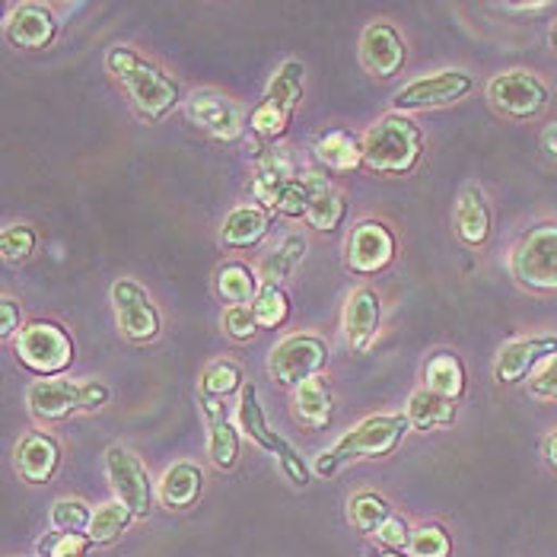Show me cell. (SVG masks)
Masks as SVG:
<instances>
[{"instance_id": "cell-1", "label": "cell", "mask_w": 557, "mask_h": 557, "mask_svg": "<svg viewBox=\"0 0 557 557\" xmlns=\"http://www.w3.org/2000/svg\"><path fill=\"white\" fill-rule=\"evenodd\" d=\"M106 67L109 74L125 86L134 112L147 122L157 125L170 115L172 109L182 102V89L172 81L166 71H160L157 64H150L147 58H140L131 45H115L106 54Z\"/></svg>"}, {"instance_id": "cell-2", "label": "cell", "mask_w": 557, "mask_h": 557, "mask_svg": "<svg viewBox=\"0 0 557 557\" xmlns=\"http://www.w3.org/2000/svg\"><path fill=\"white\" fill-rule=\"evenodd\" d=\"M411 430V421L405 414H376L360 421L354 430H347L342 440L325 449L315 459V474L332 478L342 466L354 462V459H383L388 453H395V446L405 440V433Z\"/></svg>"}, {"instance_id": "cell-3", "label": "cell", "mask_w": 557, "mask_h": 557, "mask_svg": "<svg viewBox=\"0 0 557 557\" xmlns=\"http://www.w3.org/2000/svg\"><path fill=\"white\" fill-rule=\"evenodd\" d=\"M424 157V134L408 119L392 112L363 137V166L380 175H408Z\"/></svg>"}, {"instance_id": "cell-4", "label": "cell", "mask_w": 557, "mask_h": 557, "mask_svg": "<svg viewBox=\"0 0 557 557\" xmlns=\"http://www.w3.org/2000/svg\"><path fill=\"white\" fill-rule=\"evenodd\" d=\"M112 392L106 383H71V380H39L26 392V408L39 424H61L74 414H92L106 408Z\"/></svg>"}, {"instance_id": "cell-5", "label": "cell", "mask_w": 557, "mask_h": 557, "mask_svg": "<svg viewBox=\"0 0 557 557\" xmlns=\"http://www.w3.org/2000/svg\"><path fill=\"white\" fill-rule=\"evenodd\" d=\"M510 274L513 281L539 297L557 294V220L525 230L510 249Z\"/></svg>"}, {"instance_id": "cell-6", "label": "cell", "mask_w": 557, "mask_h": 557, "mask_svg": "<svg viewBox=\"0 0 557 557\" xmlns=\"http://www.w3.org/2000/svg\"><path fill=\"white\" fill-rule=\"evenodd\" d=\"M302 77H306V67L300 61H284L268 81L261 102L249 112V128L256 131L261 140H281L287 134L290 119L302 102Z\"/></svg>"}, {"instance_id": "cell-7", "label": "cell", "mask_w": 557, "mask_h": 557, "mask_svg": "<svg viewBox=\"0 0 557 557\" xmlns=\"http://www.w3.org/2000/svg\"><path fill=\"white\" fill-rule=\"evenodd\" d=\"M13 354L20 367H26L39 380H54L71 370L74 363V342L71 335L48 319L29 322L16 338H13Z\"/></svg>"}, {"instance_id": "cell-8", "label": "cell", "mask_w": 557, "mask_h": 557, "mask_svg": "<svg viewBox=\"0 0 557 557\" xmlns=\"http://www.w3.org/2000/svg\"><path fill=\"white\" fill-rule=\"evenodd\" d=\"M487 99L510 122H535L548 109L552 89L532 71H504L487 84Z\"/></svg>"}, {"instance_id": "cell-9", "label": "cell", "mask_w": 557, "mask_h": 557, "mask_svg": "<svg viewBox=\"0 0 557 557\" xmlns=\"http://www.w3.org/2000/svg\"><path fill=\"white\" fill-rule=\"evenodd\" d=\"M239 428L246 430V436L258 443L264 453H271L277 462H281V469L284 474L297 484V487H306L309 484V469H306V462L300 459V453L281 436V433H274L271 424H268V418H264V408H261V401H258V388L252 383H246V388L239 392Z\"/></svg>"}, {"instance_id": "cell-10", "label": "cell", "mask_w": 557, "mask_h": 557, "mask_svg": "<svg viewBox=\"0 0 557 557\" xmlns=\"http://www.w3.org/2000/svg\"><path fill=\"white\" fill-rule=\"evenodd\" d=\"M329 363V344L319 335H290L274 344L268 357V373L281 388H300L306 380L319 376Z\"/></svg>"}, {"instance_id": "cell-11", "label": "cell", "mask_w": 557, "mask_h": 557, "mask_svg": "<svg viewBox=\"0 0 557 557\" xmlns=\"http://www.w3.org/2000/svg\"><path fill=\"white\" fill-rule=\"evenodd\" d=\"M112 309H115V322L119 332L131 344H150L160 338L163 332V315L157 309L153 297L131 277H122L112 284Z\"/></svg>"}, {"instance_id": "cell-12", "label": "cell", "mask_w": 557, "mask_h": 557, "mask_svg": "<svg viewBox=\"0 0 557 557\" xmlns=\"http://www.w3.org/2000/svg\"><path fill=\"white\" fill-rule=\"evenodd\" d=\"M474 89L472 74L466 71H436L428 77H418L411 84H405L392 106L398 115H408V112H428V109H443V106H453L459 99H466Z\"/></svg>"}, {"instance_id": "cell-13", "label": "cell", "mask_w": 557, "mask_h": 557, "mask_svg": "<svg viewBox=\"0 0 557 557\" xmlns=\"http://www.w3.org/2000/svg\"><path fill=\"white\" fill-rule=\"evenodd\" d=\"M106 478L115 491V500L128 507L134 519H147L153 510V481L144 469V462L131 453L128 446L115 443L106 449Z\"/></svg>"}, {"instance_id": "cell-14", "label": "cell", "mask_w": 557, "mask_h": 557, "mask_svg": "<svg viewBox=\"0 0 557 557\" xmlns=\"http://www.w3.org/2000/svg\"><path fill=\"white\" fill-rule=\"evenodd\" d=\"M185 115L201 134L223 140V144L239 140L246 131V119H243L239 106L216 89H195L185 99Z\"/></svg>"}, {"instance_id": "cell-15", "label": "cell", "mask_w": 557, "mask_h": 557, "mask_svg": "<svg viewBox=\"0 0 557 557\" xmlns=\"http://www.w3.org/2000/svg\"><path fill=\"white\" fill-rule=\"evenodd\" d=\"M395 258V233L383 220H360L344 246V264L354 274H380Z\"/></svg>"}, {"instance_id": "cell-16", "label": "cell", "mask_w": 557, "mask_h": 557, "mask_svg": "<svg viewBox=\"0 0 557 557\" xmlns=\"http://www.w3.org/2000/svg\"><path fill=\"white\" fill-rule=\"evenodd\" d=\"M557 354V335H529V338H513L497 350L494 360V380L500 386H516L525 376H532L545 360Z\"/></svg>"}, {"instance_id": "cell-17", "label": "cell", "mask_w": 557, "mask_h": 557, "mask_svg": "<svg viewBox=\"0 0 557 557\" xmlns=\"http://www.w3.org/2000/svg\"><path fill=\"white\" fill-rule=\"evenodd\" d=\"M252 163H256V172H252V198L258 201L261 211L274 214L281 208V198L284 191L294 185L297 178V166L294 160L277 150V147H256L252 153Z\"/></svg>"}, {"instance_id": "cell-18", "label": "cell", "mask_w": 557, "mask_h": 557, "mask_svg": "<svg viewBox=\"0 0 557 557\" xmlns=\"http://www.w3.org/2000/svg\"><path fill=\"white\" fill-rule=\"evenodd\" d=\"M58 16H54V7L39 3V0H23L10 10L7 23H3V33H7V42L16 45V48H26V51H39L58 39Z\"/></svg>"}, {"instance_id": "cell-19", "label": "cell", "mask_w": 557, "mask_h": 557, "mask_svg": "<svg viewBox=\"0 0 557 557\" xmlns=\"http://www.w3.org/2000/svg\"><path fill=\"white\" fill-rule=\"evenodd\" d=\"M408 61V45L401 39V33L392 26V23H370L360 36V64L367 74L386 81V77H395Z\"/></svg>"}, {"instance_id": "cell-20", "label": "cell", "mask_w": 557, "mask_h": 557, "mask_svg": "<svg viewBox=\"0 0 557 557\" xmlns=\"http://www.w3.org/2000/svg\"><path fill=\"white\" fill-rule=\"evenodd\" d=\"M380 322H383L380 294L370 287H357L344 302V338L354 354H367L373 347L380 335Z\"/></svg>"}, {"instance_id": "cell-21", "label": "cell", "mask_w": 557, "mask_h": 557, "mask_svg": "<svg viewBox=\"0 0 557 557\" xmlns=\"http://www.w3.org/2000/svg\"><path fill=\"white\" fill-rule=\"evenodd\" d=\"M61 443L45 433V430H33L26 436H20L16 449H13V466L23 481L29 484H48L54 472L61 469Z\"/></svg>"}, {"instance_id": "cell-22", "label": "cell", "mask_w": 557, "mask_h": 557, "mask_svg": "<svg viewBox=\"0 0 557 557\" xmlns=\"http://www.w3.org/2000/svg\"><path fill=\"white\" fill-rule=\"evenodd\" d=\"M453 226L456 236L469 246V249H481L491 239L494 230V214H491V201L484 195V188L478 182L462 185L456 208H453Z\"/></svg>"}, {"instance_id": "cell-23", "label": "cell", "mask_w": 557, "mask_h": 557, "mask_svg": "<svg viewBox=\"0 0 557 557\" xmlns=\"http://www.w3.org/2000/svg\"><path fill=\"white\" fill-rule=\"evenodd\" d=\"M205 424H208V456L220 472H233L239 466V430L233 428L230 405L216 398H201Z\"/></svg>"}, {"instance_id": "cell-24", "label": "cell", "mask_w": 557, "mask_h": 557, "mask_svg": "<svg viewBox=\"0 0 557 557\" xmlns=\"http://www.w3.org/2000/svg\"><path fill=\"white\" fill-rule=\"evenodd\" d=\"M335 414V395L332 383L319 373L306 380L300 388H294V418L306 430H325Z\"/></svg>"}, {"instance_id": "cell-25", "label": "cell", "mask_w": 557, "mask_h": 557, "mask_svg": "<svg viewBox=\"0 0 557 557\" xmlns=\"http://www.w3.org/2000/svg\"><path fill=\"white\" fill-rule=\"evenodd\" d=\"M268 230H271V214L261 211L258 205H246L226 214L220 226V243L226 249H256L268 236Z\"/></svg>"}, {"instance_id": "cell-26", "label": "cell", "mask_w": 557, "mask_h": 557, "mask_svg": "<svg viewBox=\"0 0 557 557\" xmlns=\"http://www.w3.org/2000/svg\"><path fill=\"white\" fill-rule=\"evenodd\" d=\"M205 491V472L195 462H175L160 478V500L170 510H188Z\"/></svg>"}, {"instance_id": "cell-27", "label": "cell", "mask_w": 557, "mask_h": 557, "mask_svg": "<svg viewBox=\"0 0 557 557\" xmlns=\"http://www.w3.org/2000/svg\"><path fill=\"white\" fill-rule=\"evenodd\" d=\"M216 297L226 306H252L261 294V274L246 261H226L216 268Z\"/></svg>"}, {"instance_id": "cell-28", "label": "cell", "mask_w": 557, "mask_h": 557, "mask_svg": "<svg viewBox=\"0 0 557 557\" xmlns=\"http://www.w3.org/2000/svg\"><path fill=\"white\" fill-rule=\"evenodd\" d=\"M456 401L453 398H443L436 392H430L428 386L418 388L411 398H408V408H405V418L411 421V428L418 430H440L453 428L456 424Z\"/></svg>"}, {"instance_id": "cell-29", "label": "cell", "mask_w": 557, "mask_h": 557, "mask_svg": "<svg viewBox=\"0 0 557 557\" xmlns=\"http://www.w3.org/2000/svg\"><path fill=\"white\" fill-rule=\"evenodd\" d=\"M424 380H428L430 392H436L443 398H453V401H459L466 395V386H469L466 363L453 350H440V354L430 357Z\"/></svg>"}, {"instance_id": "cell-30", "label": "cell", "mask_w": 557, "mask_h": 557, "mask_svg": "<svg viewBox=\"0 0 557 557\" xmlns=\"http://www.w3.org/2000/svg\"><path fill=\"white\" fill-rule=\"evenodd\" d=\"M315 157L335 172H354L363 163V144L350 134V131H325L319 140H315Z\"/></svg>"}, {"instance_id": "cell-31", "label": "cell", "mask_w": 557, "mask_h": 557, "mask_svg": "<svg viewBox=\"0 0 557 557\" xmlns=\"http://www.w3.org/2000/svg\"><path fill=\"white\" fill-rule=\"evenodd\" d=\"M302 256H306V239H302L300 233L284 236V243L258 264L261 284H264V287H281V284L297 271V264L302 261Z\"/></svg>"}, {"instance_id": "cell-32", "label": "cell", "mask_w": 557, "mask_h": 557, "mask_svg": "<svg viewBox=\"0 0 557 557\" xmlns=\"http://www.w3.org/2000/svg\"><path fill=\"white\" fill-rule=\"evenodd\" d=\"M325 191H332V182L325 178V175H319V172H302L294 178V185L284 191V198H281V208H277V214L290 216V220H297L309 214V208L325 195Z\"/></svg>"}, {"instance_id": "cell-33", "label": "cell", "mask_w": 557, "mask_h": 557, "mask_svg": "<svg viewBox=\"0 0 557 557\" xmlns=\"http://www.w3.org/2000/svg\"><path fill=\"white\" fill-rule=\"evenodd\" d=\"M131 513L128 507L122 504V500H112V504H106V507H99L96 513H92V522H89V539H92V545H112V542H119L125 532H128Z\"/></svg>"}, {"instance_id": "cell-34", "label": "cell", "mask_w": 557, "mask_h": 557, "mask_svg": "<svg viewBox=\"0 0 557 557\" xmlns=\"http://www.w3.org/2000/svg\"><path fill=\"white\" fill-rule=\"evenodd\" d=\"M392 516V507L386 504V497L373 494V491H360L350 504H347V519L357 532L376 535V529Z\"/></svg>"}, {"instance_id": "cell-35", "label": "cell", "mask_w": 557, "mask_h": 557, "mask_svg": "<svg viewBox=\"0 0 557 557\" xmlns=\"http://www.w3.org/2000/svg\"><path fill=\"white\" fill-rule=\"evenodd\" d=\"M243 388H246V373L233 360H216V363L208 367V373L201 376V398L226 401L233 392H243Z\"/></svg>"}, {"instance_id": "cell-36", "label": "cell", "mask_w": 557, "mask_h": 557, "mask_svg": "<svg viewBox=\"0 0 557 557\" xmlns=\"http://www.w3.org/2000/svg\"><path fill=\"white\" fill-rule=\"evenodd\" d=\"M39 249V230L29 223H7L0 230V256L7 264H20L36 256Z\"/></svg>"}, {"instance_id": "cell-37", "label": "cell", "mask_w": 557, "mask_h": 557, "mask_svg": "<svg viewBox=\"0 0 557 557\" xmlns=\"http://www.w3.org/2000/svg\"><path fill=\"white\" fill-rule=\"evenodd\" d=\"M258 329H281L290 319V297L284 287H261L258 300L252 302Z\"/></svg>"}, {"instance_id": "cell-38", "label": "cell", "mask_w": 557, "mask_h": 557, "mask_svg": "<svg viewBox=\"0 0 557 557\" xmlns=\"http://www.w3.org/2000/svg\"><path fill=\"white\" fill-rule=\"evenodd\" d=\"M48 522H51L54 532H89L92 510L86 507L84 500H77V497H61V500L51 504Z\"/></svg>"}, {"instance_id": "cell-39", "label": "cell", "mask_w": 557, "mask_h": 557, "mask_svg": "<svg viewBox=\"0 0 557 557\" xmlns=\"http://www.w3.org/2000/svg\"><path fill=\"white\" fill-rule=\"evenodd\" d=\"M344 216H347V201H344L342 191L332 188V191H325V195L309 208L306 223H309L312 230H319V233H335L344 223Z\"/></svg>"}, {"instance_id": "cell-40", "label": "cell", "mask_w": 557, "mask_h": 557, "mask_svg": "<svg viewBox=\"0 0 557 557\" xmlns=\"http://www.w3.org/2000/svg\"><path fill=\"white\" fill-rule=\"evenodd\" d=\"M453 555V539L443 525L428 522L418 525L411 532V545H408V557H449Z\"/></svg>"}, {"instance_id": "cell-41", "label": "cell", "mask_w": 557, "mask_h": 557, "mask_svg": "<svg viewBox=\"0 0 557 557\" xmlns=\"http://www.w3.org/2000/svg\"><path fill=\"white\" fill-rule=\"evenodd\" d=\"M92 548V539L86 532H48L39 542L42 557H86Z\"/></svg>"}, {"instance_id": "cell-42", "label": "cell", "mask_w": 557, "mask_h": 557, "mask_svg": "<svg viewBox=\"0 0 557 557\" xmlns=\"http://www.w3.org/2000/svg\"><path fill=\"white\" fill-rule=\"evenodd\" d=\"M223 332L233 342H252L258 332H261L252 306H226L223 309Z\"/></svg>"}, {"instance_id": "cell-43", "label": "cell", "mask_w": 557, "mask_h": 557, "mask_svg": "<svg viewBox=\"0 0 557 557\" xmlns=\"http://www.w3.org/2000/svg\"><path fill=\"white\" fill-rule=\"evenodd\" d=\"M411 532H414V529H411V525H408V522H405L401 516L392 513L386 522H383V525L376 529V542H380L383 548H388V552H405V555H408V545H411Z\"/></svg>"}, {"instance_id": "cell-44", "label": "cell", "mask_w": 557, "mask_h": 557, "mask_svg": "<svg viewBox=\"0 0 557 557\" xmlns=\"http://www.w3.org/2000/svg\"><path fill=\"white\" fill-rule=\"evenodd\" d=\"M529 395L539 401H557V354L529 376Z\"/></svg>"}, {"instance_id": "cell-45", "label": "cell", "mask_w": 557, "mask_h": 557, "mask_svg": "<svg viewBox=\"0 0 557 557\" xmlns=\"http://www.w3.org/2000/svg\"><path fill=\"white\" fill-rule=\"evenodd\" d=\"M23 329H26V325H23V309H20V302L13 300V297H3V300H0V335H3V338H16Z\"/></svg>"}, {"instance_id": "cell-46", "label": "cell", "mask_w": 557, "mask_h": 557, "mask_svg": "<svg viewBox=\"0 0 557 557\" xmlns=\"http://www.w3.org/2000/svg\"><path fill=\"white\" fill-rule=\"evenodd\" d=\"M539 147H542V157L557 166V122L542 128V134H539Z\"/></svg>"}, {"instance_id": "cell-47", "label": "cell", "mask_w": 557, "mask_h": 557, "mask_svg": "<svg viewBox=\"0 0 557 557\" xmlns=\"http://www.w3.org/2000/svg\"><path fill=\"white\" fill-rule=\"evenodd\" d=\"M497 10H504V13H548V10H555V3H548V0H535V3H500Z\"/></svg>"}, {"instance_id": "cell-48", "label": "cell", "mask_w": 557, "mask_h": 557, "mask_svg": "<svg viewBox=\"0 0 557 557\" xmlns=\"http://www.w3.org/2000/svg\"><path fill=\"white\" fill-rule=\"evenodd\" d=\"M542 456H545V462H548V469L557 472V430H552L548 436H545V446H542Z\"/></svg>"}, {"instance_id": "cell-49", "label": "cell", "mask_w": 557, "mask_h": 557, "mask_svg": "<svg viewBox=\"0 0 557 557\" xmlns=\"http://www.w3.org/2000/svg\"><path fill=\"white\" fill-rule=\"evenodd\" d=\"M548 42H552V48L557 51V20L552 23V33H548Z\"/></svg>"}, {"instance_id": "cell-50", "label": "cell", "mask_w": 557, "mask_h": 557, "mask_svg": "<svg viewBox=\"0 0 557 557\" xmlns=\"http://www.w3.org/2000/svg\"><path fill=\"white\" fill-rule=\"evenodd\" d=\"M376 557H408V555H405V552H388V548H386V552H380Z\"/></svg>"}]
</instances>
